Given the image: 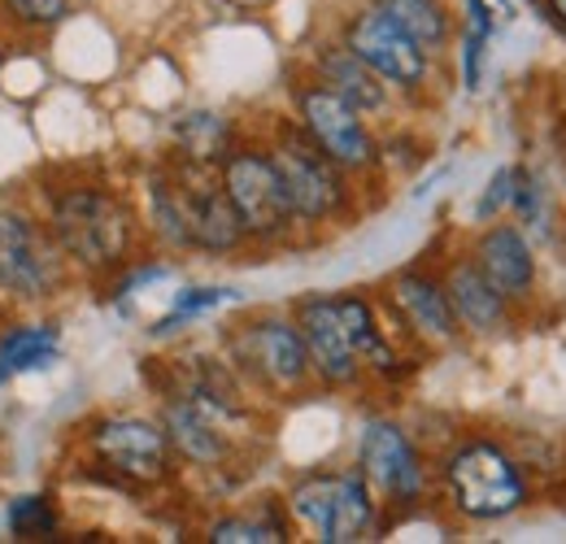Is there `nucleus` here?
<instances>
[{
  "label": "nucleus",
  "mask_w": 566,
  "mask_h": 544,
  "mask_svg": "<svg viewBox=\"0 0 566 544\" xmlns=\"http://www.w3.org/2000/svg\"><path fill=\"white\" fill-rule=\"evenodd\" d=\"M510 197H514V166H501V170H493L484 197L475 201V222L505 218V213H510Z\"/></svg>",
  "instance_id": "obj_29"
},
{
  "label": "nucleus",
  "mask_w": 566,
  "mask_h": 544,
  "mask_svg": "<svg viewBox=\"0 0 566 544\" xmlns=\"http://www.w3.org/2000/svg\"><path fill=\"white\" fill-rule=\"evenodd\" d=\"M157 279H170V266L166 262H140L136 271H127L114 283V301H127L132 292H140L144 283H157Z\"/></svg>",
  "instance_id": "obj_30"
},
{
  "label": "nucleus",
  "mask_w": 566,
  "mask_h": 544,
  "mask_svg": "<svg viewBox=\"0 0 566 544\" xmlns=\"http://www.w3.org/2000/svg\"><path fill=\"white\" fill-rule=\"evenodd\" d=\"M336 310H340V323H345V332H349V341H354L366 375L401 379V375H406V366H401L406 357L397 353V344L388 341V332L379 327V314H375L370 296H361V292H340V296H336Z\"/></svg>",
  "instance_id": "obj_19"
},
{
  "label": "nucleus",
  "mask_w": 566,
  "mask_h": 544,
  "mask_svg": "<svg viewBox=\"0 0 566 544\" xmlns=\"http://www.w3.org/2000/svg\"><path fill=\"white\" fill-rule=\"evenodd\" d=\"M440 492L467 523H505L532 501L523 462L493 436H462L440 458Z\"/></svg>",
  "instance_id": "obj_2"
},
{
  "label": "nucleus",
  "mask_w": 566,
  "mask_h": 544,
  "mask_svg": "<svg viewBox=\"0 0 566 544\" xmlns=\"http://www.w3.org/2000/svg\"><path fill=\"white\" fill-rule=\"evenodd\" d=\"M175 175V192L184 209V231H188V249L192 253H210V258H231L249 244L244 222L235 213L231 197L222 192V179L213 166H192L184 157L170 161Z\"/></svg>",
  "instance_id": "obj_11"
},
{
  "label": "nucleus",
  "mask_w": 566,
  "mask_h": 544,
  "mask_svg": "<svg viewBox=\"0 0 566 544\" xmlns=\"http://www.w3.org/2000/svg\"><path fill=\"white\" fill-rule=\"evenodd\" d=\"M310 74L318 83H327L336 96H345L354 109H361L366 118L370 114H384L388 101H392V87L357 57L345 40H332V44H318L310 53Z\"/></svg>",
  "instance_id": "obj_18"
},
{
  "label": "nucleus",
  "mask_w": 566,
  "mask_h": 544,
  "mask_svg": "<svg viewBox=\"0 0 566 544\" xmlns=\"http://www.w3.org/2000/svg\"><path fill=\"white\" fill-rule=\"evenodd\" d=\"M471 258H475V266L489 274V283H493L510 305H527L536 296L541 262H536L532 236L514 218L484 222V231L471 240Z\"/></svg>",
  "instance_id": "obj_16"
},
{
  "label": "nucleus",
  "mask_w": 566,
  "mask_h": 544,
  "mask_svg": "<svg viewBox=\"0 0 566 544\" xmlns=\"http://www.w3.org/2000/svg\"><path fill=\"white\" fill-rule=\"evenodd\" d=\"M489 44H493V35H484V31H475V27H462V40H458V66H462V87H467L471 96L484 87Z\"/></svg>",
  "instance_id": "obj_28"
},
{
  "label": "nucleus",
  "mask_w": 566,
  "mask_h": 544,
  "mask_svg": "<svg viewBox=\"0 0 566 544\" xmlns=\"http://www.w3.org/2000/svg\"><path fill=\"white\" fill-rule=\"evenodd\" d=\"M292 114L301 132L349 175H366L379 166V139L370 132L366 114L354 109L345 96H336L327 83H318L314 74L292 83Z\"/></svg>",
  "instance_id": "obj_8"
},
{
  "label": "nucleus",
  "mask_w": 566,
  "mask_h": 544,
  "mask_svg": "<svg viewBox=\"0 0 566 544\" xmlns=\"http://www.w3.org/2000/svg\"><path fill=\"white\" fill-rule=\"evenodd\" d=\"M170 144H175V157L192 161V166H222V157L240 144V132L227 114L218 109H188L170 123Z\"/></svg>",
  "instance_id": "obj_20"
},
{
  "label": "nucleus",
  "mask_w": 566,
  "mask_h": 544,
  "mask_svg": "<svg viewBox=\"0 0 566 544\" xmlns=\"http://www.w3.org/2000/svg\"><path fill=\"white\" fill-rule=\"evenodd\" d=\"M66 253L57 249L44 218L18 205H0V296L18 305H40L62 292Z\"/></svg>",
  "instance_id": "obj_7"
},
{
  "label": "nucleus",
  "mask_w": 566,
  "mask_h": 544,
  "mask_svg": "<svg viewBox=\"0 0 566 544\" xmlns=\"http://www.w3.org/2000/svg\"><path fill=\"white\" fill-rule=\"evenodd\" d=\"M240 301V287H222V283H206V287H184V292H175V301H170V310L148 327V336L153 341H166V336H175V332H184V327H192L197 318H206L213 310H222V305H235Z\"/></svg>",
  "instance_id": "obj_24"
},
{
  "label": "nucleus",
  "mask_w": 566,
  "mask_h": 544,
  "mask_svg": "<svg viewBox=\"0 0 566 544\" xmlns=\"http://www.w3.org/2000/svg\"><path fill=\"white\" fill-rule=\"evenodd\" d=\"M505 218H514L523 231H545L549 227V188L523 161H514V197H510V213Z\"/></svg>",
  "instance_id": "obj_25"
},
{
  "label": "nucleus",
  "mask_w": 566,
  "mask_h": 544,
  "mask_svg": "<svg viewBox=\"0 0 566 544\" xmlns=\"http://www.w3.org/2000/svg\"><path fill=\"white\" fill-rule=\"evenodd\" d=\"M370 4H379L401 31H410L431 57H440L458 35L453 13H449L444 0H370Z\"/></svg>",
  "instance_id": "obj_22"
},
{
  "label": "nucleus",
  "mask_w": 566,
  "mask_h": 544,
  "mask_svg": "<svg viewBox=\"0 0 566 544\" xmlns=\"http://www.w3.org/2000/svg\"><path fill=\"white\" fill-rule=\"evenodd\" d=\"M357 471L370 479L379 505H392V510H415L419 501H427V488H431L415 436L384 414L366 418L357 431Z\"/></svg>",
  "instance_id": "obj_10"
},
{
  "label": "nucleus",
  "mask_w": 566,
  "mask_h": 544,
  "mask_svg": "<svg viewBox=\"0 0 566 544\" xmlns=\"http://www.w3.org/2000/svg\"><path fill=\"white\" fill-rule=\"evenodd\" d=\"M62 357V332L53 323H13L0 332V388L18 375L44 370Z\"/></svg>",
  "instance_id": "obj_21"
},
{
  "label": "nucleus",
  "mask_w": 566,
  "mask_h": 544,
  "mask_svg": "<svg viewBox=\"0 0 566 544\" xmlns=\"http://www.w3.org/2000/svg\"><path fill=\"white\" fill-rule=\"evenodd\" d=\"M292 318L301 327V341L310 348V366H314V379L318 388H357L366 379V366L357 357L354 341L340 323V310H336V296L327 292H310L292 305Z\"/></svg>",
  "instance_id": "obj_14"
},
{
  "label": "nucleus",
  "mask_w": 566,
  "mask_h": 544,
  "mask_svg": "<svg viewBox=\"0 0 566 544\" xmlns=\"http://www.w3.org/2000/svg\"><path fill=\"white\" fill-rule=\"evenodd\" d=\"M440 279H444L449 305H453V314H458V323H462L467 336L493 341V336H505V332L514 327V305L489 283V274L475 266L471 249H467V253H453V258L444 262Z\"/></svg>",
  "instance_id": "obj_17"
},
{
  "label": "nucleus",
  "mask_w": 566,
  "mask_h": 544,
  "mask_svg": "<svg viewBox=\"0 0 566 544\" xmlns=\"http://www.w3.org/2000/svg\"><path fill=\"white\" fill-rule=\"evenodd\" d=\"M222 192L231 197L249 244H287L296 231V213L280 179V166L266 144H235L218 166Z\"/></svg>",
  "instance_id": "obj_6"
},
{
  "label": "nucleus",
  "mask_w": 566,
  "mask_h": 544,
  "mask_svg": "<svg viewBox=\"0 0 566 544\" xmlns=\"http://www.w3.org/2000/svg\"><path fill=\"white\" fill-rule=\"evenodd\" d=\"M44 222L78 271H123L140 240V218L127 197L96 188V184H66L44 192Z\"/></svg>",
  "instance_id": "obj_1"
},
{
  "label": "nucleus",
  "mask_w": 566,
  "mask_h": 544,
  "mask_svg": "<svg viewBox=\"0 0 566 544\" xmlns=\"http://www.w3.org/2000/svg\"><path fill=\"white\" fill-rule=\"evenodd\" d=\"M384 301L392 310V318L401 323V332L410 341L427 344V348H453L462 344V323L449 305V292H444V279L431 266H406L388 279L384 287Z\"/></svg>",
  "instance_id": "obj_13"
},
{
  "label": "nucleus",
  "mask_w": 566,
  "mask_h": 544,
  "mask_svg": "<svg viewBox=\"0 0 566 544\" xmlns=\"http://www.w3.org/2000/svg\"><path fill=\"white\" fill-rule=\"evenodd\" d=\"M9 536H18V541H49V536H57V505H53V496H18L9 505Z\"/></svg>",
  "instance_id": "obj_26"
},
{
  "label": "nucleus",
  "mask_w": 566,
  "mask_h": 544,
  "mask_svg": "<svg viewBox=\"0 0 566 544\" xmlns=\"http://www.w3.org/2000/svg\"><path fill=\"white\" fill-rule=\"evenodd\" d=\"M340 40H345V44H349L357 57L375 70L392 92L415 96V92H423L427 87V74H431V62H436V57L427 53L410 31H401L379 4L357 9L354 18L345 22Z\"/></svg>",
  "instance_id": "obj_12"
},
{
  "label": "nucleus",
  "mask_w": 566,
  "mask_h": 544,
  "mask_svg": "<svg viewBox=\"0 0 566 544\" xmlns=\"http://www.w3.org/2000/svg\"><path fill=\"white\" fill-rule=\"evenodd\" d=\"M206 541L213 544H280L292 541V514L287 505H262L244 514H222L206 527Z\"/></svg>",
  "instance_id": "obj_23"
},
{
  "label": "nucleus",
  "mask_w": 566,
  "mask_h": 544,
  "mask_svg": "<svg viewBox=\"0 0 566 544\" xmlns=\"http://www.w3.org/2000/svg\"><path fill=\"white\" fill-rule=\"evenodd\" d=\"M0 13L18 31H53L74 13V0H0Z\"/></svg>",
  "instance_id": "obj_27"
},
{
  "label": "nucleus",
  "mask_w": 566,
  "mask_h": 544,
  "mask_svg": "<svg viewBox=\"0 0 566 544\" xmlns=\"http://www.w3.org/2000/svg\"><path fill=\"white\" fill-rule=\"evenodd\" d=\"M222 357L235 366V375L266 393V397H301L314 388V366L310 348L301 341V327L292 314H258L249 323H235L222 336Z\"/></svg>",
  "instance_id": "obj_4"
},
{
  "label": "nucleus",
  "mask_w": 566,
  "mask_h": 544,
  "mask_svg": "<svg viewBox=\"0 0 566 544\" xmlns=\"http://www.w3.org/2000/svg\"><path fill=\"white\" fill-rule=\"evenodd\" d=\"M280 179L287 188V201L296 213V227H327L340 222L354 209V188H349V170L336 166L314 139L301 132L296 118H283L266 139Z\"/></svg>",
  "instance_id": "obj_5"
},
{
  "label": "nucleus",
  "mask_w": 566,
  "mask_h": 544,
  "mask_svg": "<svg viewBox=\"0 0 566 544\" xmlns=\"http://www.w3.org/2000/svg\"><path fill=\"white\" fill-rule=\"evenodd\" d=\"M292 523H301L323 544H357L379 532V496L357 467L345 471H305L283 496Z\"/></svg>",
  "instance_id": "obj_3"
},
{
  "label": "nucleus",
  "mask_w": 566,
  "mask_h": 544,
  "mask_svg": "<svg viewBox=\"0 0 566 544\" xmlns=\"http://www.w3.org/2000/svg\"><path fill=\"white\" fill-rule=\"evenodd\" d=\"M541 9H545V22H554L566 35V0H541Z\"/></svg>",
  "instance_id": "obj_31"
},
{
  "label": "nucleus",
  "mask_w": 566,
  "mask_h": 544,
  "mask_svg": "<svg viewBox=\"0 0 566 544\" xmlns=\"http://www.w3.org/2000/svg\"><path fill=\"white\" fill-rule=\"evenodd\" d=\"M161 427L175 444V458L197 467V471H222L231 458H235V436L231 427L244 422V418H231V414H218V409L201 406L192 397H179V393H166L161 397Z\"/></svg>",
  "instance_id": "obj_15"
},
{
  "label": "nucleus",
  "mask_w": 566,
  "mask_h": 544,
  "mask_svg": "<svg viewBox=\"0 0 566 544\" xmlns=\"http://www.w3.org/2000/svg\"><path fill=\"white\" fill-rule=\"evenodd\" d=\"M87 449L92 458L123 483L153 488L175 475V444L161 427V418H144V414H109L96 418L87 427Z\"/></svg>",
  "instance_id": "obj_9"
},
{
  "label": "nucleus",
  "mask_w": 566,
  "mask_h": 544,
  "mask_svg": "<svg viewBox=\"0 0 566 544\" xmlns=\"http://www.w3.org/2000/svg\"><path fill=\"white\" fill-rule=\"evenodd\" d=\"M0 70H4V49H0Z\"/></svg>",
  "instance_id": "obj_32"
}]
</instances>
